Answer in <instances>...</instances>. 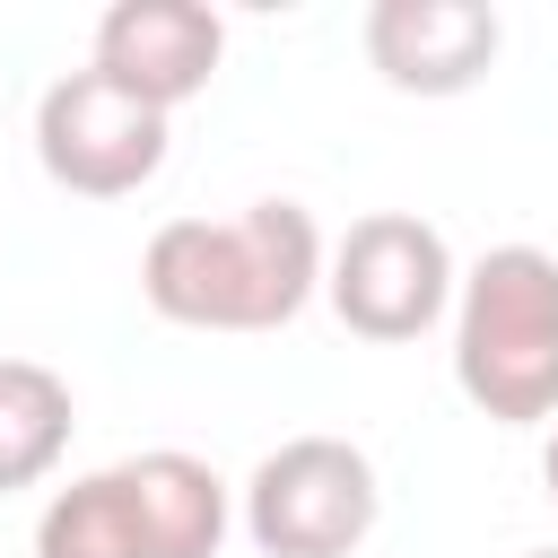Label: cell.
Here are the masks:
<instances>
[{"label": "cell", "mask_w": 558, "mask_h": 558, "mask_svg": "<svg viewBox=\"0 0 558 558\" xmlns=\"http://www.w3.org/2000/svg\"><path fill=\"white\" fill-rule=\"evenodd\" d=\"M384 514L375 462L349 436H288L244 480V532L262 558H349Z\"/></svg>", "instance_id": "3957f363"}, {"label": "cell", "mask_w": 558, "mask_h": 558, "mask_svg": "<svg viewBox=\"0 0 558 558\" xmlns=\"http://www.w3.org/2000/svg\"><path fill=\"white\" fill-rule=\"evenodd\" d=\"M506 26L480 0H375L366 9V61L401 96H462L488 78Z\"/></svg>", "instance_id": "52a82bcc"}, {"label": "cell", "mask_w": 558, "mask_h": 558, "mask_svg": "<svg viewBox=\"0 0 558 558\" xmlns=\"http://www.w3.org/2000/svg\"><path fill=\"white\" fill-rule=\"evenodd\" d=\"M218 52H227V26L201 0H113L96 17V70L157 113L192 105L218 78Z\"/></svg>", "instance_id": "8992f818"}, {"label": "cell", "mask_w": 558, "mask_h": 558, "mask_svg": "<svg viewBox=\"0 0 558 558\" xmlns=\"http://www.w3.org/2000/svg\"><path fill=\"white\" fill-rule=\"evenodd\" d=\"M35 558H148L122 471H87L52 488V506L35 514Z\"/></svg>", "instance_id": "30bf717a"}, {"label": "cell", "mask_w": 558, "mask_h": 558, "mask_svg": "<svg viewBox=\"0 0 558 558\" xmlns=\"http://www.w3.org/2000/svg\"><path fill=\"white\" fill-rule=\"evenodd\" d=\"M453 384L480 418H558V262L541 244H497L453 279Z\"/></svg>", "instance_id": "7a4b0ae2"}, {"label": "cell", "mask_w": 558, "mask_h": 558, "mask_svg": "<svg viewBox=\"0 0 558 558\" xmlns=\"http://www.w3.org/2000/svg\"><path fill=\"white\" fill-rule=\"evenodd\" d=\"M541 480H549V497H558V436H549V453H541Z\"/></svg>", "instance_id": "8fae6325"}, {"label": "cell", "mask_w": 558, "mask_h": 558, "mask_svg": "<svg viewBox=\"0 0 558 558\" xmlns=\"http://www.w3.org/2000/svg\"><path fill=\"white\" fill-rule=\"evenodd\" d=\"M323 296L357 340H418L453 305V244L418 209H375L323 253Z\"/></svg>", "instance_id": "277c9868"}, {"label": "cell", "mask_w": 558, "mask_h": 558, "mask_svg": "<svg viewBox=\"0 0 558 558\" xmlns=\"http://www.w3.org/2000/svg\"><path fill=\"white\" fill-rule=\"evenodd\" d=\"M35 157L61 192L78 201H122L166 166V113L140 105L131 87H113L96 61L52 78L35 105Z\"/></svg>", "instance_id": "5b68a950"}, {"label": "cell", "mask_w": 558, "mask_h": 558, "mask_svg": "<svg viewBox=\"0 0 558 558\" xmlns=\"http://www.w3.org/2000/svg\"><path fill=\"white\" fill-rule=\"evenodd\" d=\"M323 288V227L296 201L244 218H166L140 253V296L183 331H279Z\"/></svg>", "instance_id": "6da1fadb"}, {"label": "cell", "mask_w": 558, "mask_h": 558, "mask_svg": "<svg viewBox=\"0 0 558 558\" xmlns=\"http://www.w3.org/2000/svg\"><path fill=\"white\" fill-rule=\"evenodd\" d=\"M113 471H122V488H131V514H140L148 558H218L235 506H227V480H218L201 453L157 445V453H131V462H113Z\"/></svg>", "instance_id": "ba28073f"}, {"label": "cell", "mask_w": 558, "mask_h": 558, "mask_svg": "<svg viewBox=\"0 0 558 558\" xmlns=\"http://www.w3.org/2000/svg\"><path fill=\"white\" fill-rule=\"evenodd\" d=\"M523 558H558V549H523Z\"/></svg>", "instance_id": "7c38bea8"}, {"label": "cell", "mask_w": 558, "mask_h": 558, "mask_svg": "<svg viewBox=\"0 0 558 558\" xmlns=\"http://www.w3.org/2000/svg\"><path fill=\"white\" fill-rule=\"evenodd\" d=\"M70 384L44 357H0V488H35L70 453Z\"/></svg>", "instance_id": "9c48e42d"}]
</instances>
